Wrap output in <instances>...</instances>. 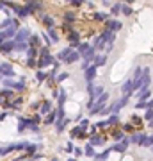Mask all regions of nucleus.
I'll return each mask as SVG.
<instances>
[{"instance_id": "42", "label": "nucleus", "mask_w": 153, "mask_h": 161, "mask_svg": "<svg viewBox=\"0 0 153 161\" xmlns=\"http://www.w3.org/2000/svg\"><path fill=\"white\" fill-rule=\"evenodd\" d=\"M38 149H39V145H36V143H28V147H27V152H28V154H32V152H36Z\"/></svg>"}, {"instance_id": "53", "label": "nucleus", "mask_w": 153, "mask_h": 161, "mask_svg": "<svg viewBox=\"0 0 153 161\" xmlns=\"http://www.w3.org/2000/svg\"><path fill=\"white\" fill-rule=\"evenodd\" d=\"M11 95H13V92H11V90H6V88L2 90V97H11Z\"/></svg>"}, {"instance_id": "14", "label": "nucleus", "mask_w": 153, "mask_h": 161, "mask_svg": "<svg viewBox=\"0 0 153 161\" xmlns=\"http://www.w3.org/2000/svg\"><path fill=\"white\" fill-rule=\"evenodd\" d=\"M93 64L94 66H105L107 64V54H98L96 58H94V61H93Z\"/></svg>"}, {"instance_id": "27", "label": "nucleus", "mask_w": 153, "mask_h": 161, "mask_svg": "<svg viewBox=\"0 0 153 161\" xmlns=\"http://www.w3.org/2000/svg\"><path fill=\"white\" fill-rule=\"evenodd\" d=\"M43 23H45L48 29H54V25H55V20H54L52 16H48V14H46V16H43Z\"/></svg>"}, {"instance_id": "61", "label": "nucleus", "mask_w": 153, "mask_h": 161, "mask_svg": "<svg viewBox=\"0 0 153 161\" xmlns=\"http://www.w3.org/2000/svg\"><path fill=\"white\" fill-rule=\"evenodd\" d=\"M52 161H59V159H57V158H54V159H52Z\"/></svg>"}, {"instance_id": "34", "label": "nucleus", "mask_w": 153, "mask_h": 161, "mask_svg": "<svg viewBox=\"0 0 153 161\" xmlns=\"http://www.w3.org/2000/svg\"><path fill=\"white\" fill-rule=\"evenodd\" d=\"M103 143V138H100V136H91V140H89V145H102Z\"/></svg>"}, {"instance_id": "16", "label": "nucleus", "mask_w": 153, "mask_h": 161, "mask_svg": "<svg viewBox=\"0 0 153 161\" xmlns=\"http://www.w3.org/2000/svg\"><path fill=\"white\" fill-rule=\"evenodd\" d=\"M151 97V90L150 88H144V90H141V92L137 93V98H139V102H146V98Z\"/></svg>"}, {"instance_id": "26", "label": "nucleus", "mask_w": 153, "mask_h": 161, "mask_svg": "<svg viewBox=\"0 0 153 161\" xmlns=\"http://www.w3.org/2000/svg\"><path fill=\"white\" fill-rule=\"evenodd\" d=\"M110 152H112V149H105L103 152H100V154H98L94 159H96V161H105V159L109 158V154H110Z\"/></svg>"}, {"instance_id": "44", "label": "nucleus", "mask_w": 153, "mask_h": 161, "mask_svg": "<svg viewBox=\"0 0 153 161\" xmlns=\"http://www.w3.org/2000/svg\"><path fill=\"white\" fill-rule=\"evenodd\" d=\"M110 11H112V14H119V13H121V4H114V6L110 7Z\"/></svg>"}, {"instance_id": "18", "label": "nucleus", "mask_w": 153, "mask_h": 161, "mask_svg": "<svg viewBox=\"0 0 153 161\" xmlns=\"http://www.w3.org/2000/svg\"><path fill=\"white\" fill-rule=\"evenodd\" d=\"M105 45H107V41L103 40L102 36H96V38H94V41H93V47H94L96 50H102Z\"/></svg>"}, {"instance_id": "5", "label": "nucleus", "mask_w": 153, "mask_h": 161, "mask_svg": "<svg viewBox=\"0 0 153 161\" xmlns=\"http://www.w3.org/2000/svg\"><path fill=\"white\" fill-rule=\"evenodd\" d=\"M96 70L98 68L94 66V64H91L89 68L84 72V77H85V82H87V84H93V79L96 77Z\"/></svg>"}, {"instance_id": "12", "label": "nucleus", "mask_w": 153, "mask_h": 161, "mask_svg": "<svg viewBox=\"0 0 153 161\" xmlns=\"http://www.w3.org/2000/svg\"><path fill=\"white\" fill-rule=\"evenodd\" d=\"M121 90H123V97H130L132 93L135 92L134 90V80H126L125 84L121 86Z\"/></svg>"}, {"instance_id": "62", "label": "nucleus", "mask_w": 153, "mask_h": 161, "mask_svg": "<svg viewBox=\"0 0 153 161\" xmlns=\"http://www.w3.org/2000/svg\"><path fill=\"white\" fill-rule=\"evenodd\" d=\"M68 161H77V159H68Z\"/></svg>"}, {"instance_id": "2", "label": "nucleus", "mask_w": 153, "mask_h": 161, "mask_svg": "<svg viewBox=\"0 0 153 161\" xmlns=\"http://www.w3.org/2000/svg\"><path fill=\"white\" fill-rule=\"evenodd\" d=\"M4 88H13V90H16V92H22L23 88H25V82H23V80L6 79V80H4Z\"/></svg>"}, {"instance_id": "48", "label": "nucleus", "mask_w": 153, "mask_h": 161, "mask_svg": "<svg viewBox=\"0 0 153 161\" xmlns=\"http://www.w3.org/2000/svg\"><path fill=\"white\" fill-rule=\"evenodd\" d=\"M112 136H114V140H125V138H123V131H116V132H112Z\"/></svg>"}, {"instance_id": "31", "label": "nucleus", "mask_w": 153, "mask_h": 161, "mask_svg": "<svg viewBox=\"0 0 153 161\" xmlns=\"http://www.w3.org/2000/svg\"><path fill=\"white\" fill-rule=\"evenodd\" d=\"M79 59H80V54H79V52H73V54H71V56H69L66 61H64V63H66V64H71V63H75V61H79Z\"/></svg>"}, {"instance_id": "47", "label": "nucleus", "mask_w": 153, "mask_h": 161, "mask_svg": "<svg viewBox=\"0 0 153 161\" xmlns=\"http://www.w3.org/2000/svg\"><path fill=\"white\" fill-rule=\"evenodd\" d=\"M144 120H146V122H151V120H153V109L146 111V115H144Z\"/></svg>"}, {"instance_id": "32", "label": "nucleus", "mask_w": 153, "mask_h": 161, "mask_svg": "<svg viewBox=\"0 0 153 161\" xmlns=\"http://www.w3.org/2000/svg\"><path fill=\"white\" fill-rule=\"evenodd\" d=\"M18 16H20V18H27L28 16V14H30V11H28V9H27V7H25V6H20V9H18Z\"/></svg>"}, {"instance_id": "7", "label": "nucleus", "mask_w": 153, "mask_h": 161, "mask_svg": "<svg viewBox=\"0 0 153 161\" xmlns=\"http://www.w3.org/2000/svg\"><path fill=\"white\" fill-rule=\"evenodd\" d=\"M27 127H30V118L25 116H18V132H25Z\"/></svg>"}, {"instance_id": "38", "label": "nucleus", "mask_w": 153, "mask_h": 161, "mask_svg": "<svg viewBox=\"0 0 153 161\" xmlns=\"http://www.w3.org/2000/svg\"><path fill=\"white\" fill-rule=\"evenodd\" d=\"M141 138H142V134H141V132H135V134H132V138H130V143H135V145H139V142H141Z\"/></svg>"}, {"instance_id": "35", "label": "nucleus", "mask_w": 153, "mask_h": 161, "mask_svg": "<svg viewBox=\"0 0 153 161\" xmlns=\"http://www.w3.org/2000/svg\"><path fill=\"white\" fill-rule=\"evenodd\" d=\"M75 20H77V16H75L73 13H64V22L66 23H73Z\"/></svg>"}, {"instance_id": "20", "label": "nucleus", "mask_w": 153, "mask_h": 161, "mask_svg": "<svg viewBox=\"0 0 153 161\" xmlns=\"http://www.w3.org/2000/svg\"><path fill=\"white\" fill-rule=\"evenodd\" d=\"M100 36H102V38H103L105 41H107L109 45H110V43H114V32H112V31L105 29V31H103V32H102Z\"/></svg>"}, {"instance_id": "33", "label": "nucleus", "mask_w": 153, "mask_h": 161, "mask_svg": "<svg viewBox=\"0 0 153 161\" xmlns=\"http://www.w3.org/2000/svg\"><path fill=\"white\" fill-rule=\"evenodd\" d=\"M89 48H91V45H89V43H80V45H79V50H77V52H79L80 56H84L85 52L89 50Z\"/></svg>"}, {"instance_id": "54", "label": "nucleus", "mask_w": 153, "mask_h": 161, "mask_svg": "<svg viewBox=\"0 0 153 161\" xmlns=\"http://www.w3.org/2000/svg\"><path fill=\"white\" fill-rule=\"evenodd\" d=\"M82 154H84V150L80 149V147H75V156H77V158H80Z\"/></svg>"}, {"instance_id": "57", "label": "nucleus", "mask_w": 153, "mask_h": 161, "mask_svg": "<svg viewBox=\"0 0 153 161\" xmlns=\"http://www.w3.org/2000/svg\"><path fill=\"white\" fill-rule=\"evenodd\" d=\"M150 145H151V147H153V134H151V136H150V138H148V147H150Z\"/></svg>"}, {"instance_id": "22", "label": "nucleus", "mask_w": 153, "mask_h": 161, "mask_svg": "<svg viewBox=\"0 0 153 161\" xmlns=\"http://www.w3.org/2000/svg\"><path fill=\"white\" fill-rule=\"evenodd\" d=\"M25 7H27L28 11H30V14H32L34 11H39V9H41V4H36V2H32V0H30V2H27V4H25Z\"/></svg>"}, {"instance_id": "11", "label": "nucleus", "mask_w": 153, "mask_h": 161, "mask_svg": "<svg viewBox=\"0 0 153 161\" xmlns=\"http://www.w3.org/2000/svg\"><path fill=\"white\" fill-rule=\"evenodd\" d=\"M16 48V41H4L2 43V47H0V50H2V54H9V52H13Z\"/></svg>"}, {"instance_id": "49", "label": "nucleus", "mask_w": 153, "mask_h": 161, "mask_svg": "<svg viewBox=\"0 0 153 161\" xmlns=\"http://www.w3.org/2000/svg\"><path fill=\"white\" fill-rule=\"evenodd\" d=\"M45 56H48V47H46V45L39 50V58H45Z\"/></svg>"}, {"instance_id": "17", "label": "nucleus", "mask_w": 153, "mask_h": 161, "mask_svg": "<svg viewBox=\"0 0 153 161\" xmlns=\"http://www.w3.org/2000/svg\"><path fill=\"white\" fill-rule=\"evenodd\" d=\"M57 120H59V115H57V111H52L50 115H46L45 124H46V125H52V124H57Z\"/></svg>"}, {"instance_id": "63", "label": "nucleus", "mask_w": 153, "mask_h": 161, "mask_svg": "<svg viewBox=\"0 0 153 161\" xmlns=\"http://www.w3.org/2000/svg\"><path fill=\"white\" fill-rule=\"evenodd\" d=\"M151 150H153V147H151Z\"/></svg>"}, {"instance_id": "60", "label": "nucleus", "mask_w": 153, "mask_h": 161, "mask_svg": "<svg viewBox=\"0 0 153 161\" xmlns=\"http://www.w3.org/2000/svg\"><path fill=\"white\" fill-rule=\"evenodd\" d=\"M148 125H150V127H153V120H151V122H148Z\"/></svg>"}, {"instance_id": "45", "label": "nucleus", "mask_w": 153, "mask_h": 161, "mask_svg": "<svg viewBox=\"0 0 153 161\" xmlns=\"http://www.w3.org/2000/svg\"><path fill=\"white\" fill-rule=\"evenodd\" d=\"M148 134H142V138H141V142H139V147H148Z\"/></svg>"}, {"instance_id": "21", "label": "nucleus", "mask_w": 153, "mask_h": 161, "mask_svg": "<svg viewBox=\"0 0 153 161\" xmlns=\"http://www.w3.org/2000/svg\"><path fill=\"white\" fill-rule=\"evenodd\" d=\"M52 102L50 100H43V106H41V113H45V115H50L52 113Z\"/></svg>"}, {"instance_id": "40", "label": "nucleus", "mask_w": 153, "mask_h": 161, "mask_svg": "<svg viewBox=\"0 0 153 161\" xmlns=\"http://www.w3.org/2000/svg\"><path fill=\"white\" fill-rule=\"evenodd\" d=\"M36 77H38V80H45L46 77H48V74H46V72H43V70H38V72H36Z\"/></svg>"}, {"instance_id": "41", "label": "nucleus", "mask_w": 153, "mask_h": 161, "mask_svg": "<svg viewBox=\"0 0 153 161\" xmlns=\"http://www.w3.org/2000/svg\"><path fill=\"white\" fill-rule=\"evenodd\" d=\"M48 36H50V40L54 41V43H55L57 40H59V36H57V32L54 29H48Z\"/></svg>"}, {"instance_id": "10", "label": "nucleus", "mask_w": 153, "mask_h": 161, "mask_svg": "<svg viewBox=\"0 0 153 161\" xmlns=\"http://www.w3.org/2000/svg\"><path fill=\"white\" fill-rule=\"evenodd\" d=\"M105 25H107L109 31H112V32H116V31H121L123 29V23L118 22V20H107L105 22Z\"/></svg>"}, {"instance_id": "37", "label": "nucleus", "mask_w": 153, "mask_h": 161, "mask_svg": "<svg viewBox=\"0 0 153 161\" xmlns=\"http://www.w3.org/2000/svg\"><path fill=\"white\" fill-rule=\"evenodd\" d=\"M119 122V115H110L107 118V125H114V124H118Z\"/></svg>"}, {"instance_id": "50", "label": "nucleus", "mask_w": 153, "mask_h": 161, "mask_svg": "<svg viewBox=\"0 0 153 161\" xmlns=\"http://www.w3.org/2000/svg\"><path fill=\"white\" fill-rule=\"evenodd\" d=\"M82 4H84V0H71V6L73 7H80Z\"/></svg>"}, {"instance_id": "52", "label": "nucleus", "mask_w": 153, "mask_h": 161, "mask_svg": "<svg viewBox=\"0 0 153 161\" xmlns=\"http://www.w3.org/2000/svg\"><path fill=\"white\" fill-rule=\"evenodd\" d=\"M66 152H75V147H73V143L69 142V143H66Z\"/></svg>"}, {"instance_id": "24", "label": "nucleus", "mask_w": 153, "mask_h": 161, "mask_svg": "<svg viewBox=\"0 0 153 161\" xmlns=\"http://www.w3.org/2000/svg\"><path fill=\"white\" fill-rule=\"evenodd\" d=\"M13 150H16V143L4 145V147H2V150H0V154H2V156H6V154H9V152H13Z\"/></svg>"}, {"instance_id": "23", "label": "nucleus", "mask_w": 153, "mask_h": 161, "mask_svg": "<svg viewBox=\"0 0 153 161\" xmlns=\"http://www.w3.org/2000/svg\"><path fill=\"white\" fill-rule=\"evenodd\" d=\"M66 97H68V95H66V92H64V90H61V92H59V98H57V106H59V108H64Z\"/></svg>"}, {"instance_id": "29", "label": "nucleus", "mask_w": 153, "mask_h": 161, "mask_svg": "<svg viewBox=\"0 0 153 161\" xmlns=\"http://www.w3.org/2000/svg\"><path fill=\"white\" fill-rule=\"evenodd\" d=\"M107 16H109L107 13H94V14H93V18H94L96 22H107L109 20Z\"/></svg>"}, {"instance_id": "19", "label": "nucleus", "mask_w": 153, "mask_h": 161, "mask_svg": "<svg viewBox=\"0 0 153 161\" xmlns=\"http://www.w3.org/2000/svg\"><path fill=\"white\" fill-rule=\"evenodd\" d=\"M135 109H153V100L150 98V100H146V102H137L135 104Z\"/></svg>"}, {"instance_id": "51", "label": "nucleus", "mask_w": 153, "mask_h": 161, "mask_svg": "<svg viewBox=\"0 0 153 161\" xmlns=\"http://www.w3.org/2000/svg\"><path fill=\"white\" fill-rule=\"evenodd\" d=\"M27 66H28V68H36V66H38V63H36L34 59H28V61H27Z\"/></svg>"}, {"instance_id": "58", "label": "nucleus", "mask_w": 153, "mask_h": 161, "mask_svg": "<svg viewBox=\"0 0 153 161\" xmlns=\"http://www.w3.org/2000/svg\"><path fill=\"white\" fill-rule=\"evenodd\" d=\"M41 106H43V104H39V102H36V104H32V108H34V109H39Z\"/></svg>"}, {"instance_id": "6", "label": "nucleus", "mask_w": 153, "mask_h": 161, "mask_svg": "<svg viewBox=\"0 0 153 161\" xmlns=\"http://www.w3.org/2000/svg\"><path fill=\"white\" fill-rule=\"evenodd\" d=\"M50 64H55V58L48 54V56H45V58H41L38 61V68L41 70V68H45V66H50Z\"/></svg>"}, {"instance_id": "4", "label": "nucleus", "mask_w": 153, "mask_h": 161, "mask_svg": "<svg viewBox=\"0 0 153 161\" xmlns=\"http://www.w3.org/2000/svg\"><path fill=\"white\" fill-rule=\"evenodd\" d=\"M30 31L28 29H22V31H18V34L16 38H14V41L16 43H27V40H30Z\"/></svg>"}, {"instance_id": "15", "label": "nucleus", "mask_w": 153, "mask_h": 161, "mask_svg": "<svg viewBox=\"0 0 153 161\" xmlns=\"http://www.w3.org/2000/svg\"><path fill=\"white\" fill-rule=\"evenodd\" d=\"M68 40H69L71 45H79V43H80V32H79V31H69Z\"/></svg>"}, {"instance_id": "30", "label": "nucleus", "mask_w": 153, "mask_h": 161, "mask_svg": "<svg viewBox=\"0 0 153 161\" xmlns=\"http://www.w3.org/2000/svg\"><path fill=\"white\" fill-rule=\"evenodd\" d=\"M84 154L85 156H89V158H96V152H94V149H93V145H85V149H84Z\"/></svg>"}, {"instance_id": "13", "label": "nucleus", "mask_w": 153, "mask_h": 161, "mask_svg": "<svg viewBox=\"0 0 153 161\" xmlns=\"http://www.w3.org/2000/svg\"><path fill=\"white\" fill-rule=\"evenodd\" d=\"M73 52H75V50L71 48V47H66V48H63V50L57 54V59H59V61H66V59H68L71 54H73Z\"/></svg>"}, {"instance_id": "46", "label": "nucleus", "mask_w": 153, "mask_h": 161, "mask_svg": "<svg viewBox=\"0 0 153 161\" xmlns=\"http://www.w3.org/2000/svg\"><path fill=\"white\" fill-rule=\"evenodd\" d=\"M68 77H69V74H68V72H63V74H61L59 77H57V82H63V80H66Z\"/></svg>"}, {"instance_id": "9", "label": "nucleus", "mask_w": 153, "mask_h": 161, "mask_svg": "<svg viewBox=\"0 0 153 161\" xmlns=\"http://www.w3.org/2000/svg\"><path fill=\"white\" fill-rule=\"evenodd\" d=\"M128 145H130V140H121V142H118L116 145H112L110 149L116 150V152H125V150L128 149Z\"/></svg>"}, {"instance_id": "28", "label": "nucleus", "mask_w": 153, "mask_h": 161, "mask_svg": "<svg viewBox=\"0 0 153 161\" xmlns=\"http://www.w3.org/2000/svg\"><path fill=\"white\" fill-rule=\"evenodd\" d=\"M68 125V120L66 118H63V120H57V124H55V129H57V132H63L64 131V127Z\"/></svg>"}, {"instance_id": "56", "label": "nucleus", "mask_w": 153, "mask_h": 161, "mask_svg": "<svg viewBox=\"0 0 153 161\" xmlns=\"http://www.w3.org/2000/svg\"><path fill=\"white\" fill-rule=\"evenodd\" d=\"M96 127H107V120H102V122H98Z\"/></svg>"}, {"instance_id": "3", "label": "nucleus", "mask_w": 153, "mask_h": 161, "mask_svg": "<svg viewBox=\"0 0 153 161\" xmlns=\"http://www.w3.org/2000/svg\"><path fill=\"white\" fill-rule=\"evenodd\" d=\"M0 72H2V77H4V79H6V77H9V79H11V77H14V70H13V66L9 63H6V61H4V63L0 64Z\"/></svg>"}, {"instance_id": "39", "label": "nucleus", "mask_w": 153, "mask_h": 161, "mask_svg": "<svg viewBox=\"0 0 153 161\" xmlns=\"http://www.w3.org/2000/svg\"><path fill=\"white\" fill-rule=\"evenodd\" d=\"M38 54H39V52H38V48L30 47V48H28V52H27V58H28V59H34L36 56H38Z\"/></svg>"}, {"instance_id": "25", "label": "nucleus", "mask_w": 153, "mask_h": 161, "mask_svg": "<svg viewBox=\"0 0 153 161\" xmlns=\"http://www.w3.org/2000/svg\"><path fill=\"white\" fill-rule=\"evenodd\" d=\"M28 45L30 47H38V45H41V40H39V34H32L30 36V40H28Z\"/></svg>"}, {"instance_id": "1", "label": "nucleus", "mask_w": 153, "mask_h": 161, "mask_svg": "<svg viewBox=\"0 0 153 161\" xmlns=\"http://www.w3.org/2000/svg\"><path fill=\"white\" fill-rule=\"evenodd\" d=\"M107 100H109V93L105 92L102 97L96 100V104H94V106H93V108L89 109V115L93 116V115H96V113H102V111L105 109V104H107Z\"/></svg>"}, {"instance_id": "59", "label": "nucleus", "mask_w": 153, "mask_h": 161, "mask_svg": "<svg viewBox=\"0 0 153 161\" xmlns=\"http://www.w3.org/2000/svg\"><path fill=\"white\" fill-rule=\"evenodd\" d=\"M30 131H32V132H38V131H39V127H38V125H32V127H30Z\"/></svg>"}, {"instance_id": "8", "label": "nucleus", "mask_w": 153, "mask_h": 161, "mask_svg": "<svg viewBox=\"0 0 153 161\" xmlns=\"http://www.w3.org/2000/svg\"><path fill=\"white\" fill-rule=\"evenodd\" d=\"M71 138H79V140H84V138H87V134H85V129L84 127H75V129H71Z\"/></svg>"}, {"instance_id": "55", "label": "nucleus", "mask_w": 153, "mask_h": 161, "mask_svg": "<svg viewBox=\"0 0 153 161\" xmlns=\"http://www.w3.org/2000/svg\"><path fill=\"white\" fill-rule=\"evenodd\" d=\"M87 125H89V120H85V118H84V120H80V127H84V129H85Z\"/></svg>"}, {"instance_id": "43", "label": "nucleus", "mask_w": 153, "mask_h": 161, "mask_svg": "<svg viewBox=\"0 0 153 161\" xmlns=\"http://www.w3.org/2000/svg\"><path fill=\"white\" fill-rule=\"evenodd\" d=\"M121 129H123V131H126V132H134V134H135V129H134L130 124H123V125H121Z\"/></svg>"}, {"instance_id": "36", "label": "nucleus", "mask_w": 153, "mask_h": 161, "mask_svg": "<svg viewBox=\"0 0 153 161\" xmlns=\"http://www.w3.org/2000/svg\"><path fill=\"white\" fill-rule=\"evenodd\" d=\"M121 13L125 14V16H130L132 14V7L128 4H121Z\"/></svg>"}]
</instances>
